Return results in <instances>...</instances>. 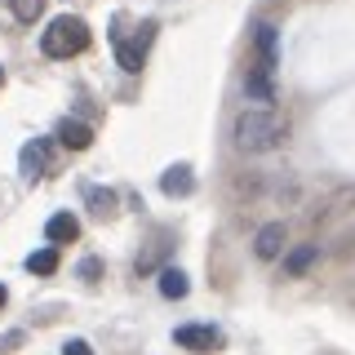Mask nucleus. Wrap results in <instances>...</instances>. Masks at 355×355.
I'll return each mask as SVG.
<instances>
[{
  "instance_id": "nucleus-12",
  "label": "nucleus",
  "mask_w": 355,
  "mask_h": 355,
  "mask_svg": "<svg viewBox=\"0 0 355 355\" xmlns=\"http://www.w3.org/2000/svg\"><path fill=\"white\" fill-rule=\"evenodd\" d=\"M315 258H320V244H297V249H288L284 253V275H302Z\"/></svg>"
},
{
  "instance_id": "nucleus-13",
  "label": "nucleus",
  "mask_w": 355,
  "mask_h": 355,
  "mask_svg": "<svg viewBox=\"0 0 355 355\" xmlns=\"http://www.w3.org/2000/svg\"><path fill=\"white\" fill-rule=\"evenodd\" d=\"M187 288H191V284H187V275L178 271V266H164V271H160V293L164 297H187Z\"/></svg>"
},
{
  "instance_id": "nucleus-21",
  "label": "nucleus",
  "mask_w": 355,
  "mask_h": 355,
  "mask_svg": "<svg viewBox=\"0 0 355 355\" xmlns=\"http://www.w3.org/2000/svg\"><path fill=\"white\" fill-rule=\"evenodd\" d=\"M0 85H5V71H0Z\"/></svg>"
},
{
  "instance_id": "nucleus-2",
  "label": "nucleus",
  "mask_w": 355,
  "mask_h": 355,
  "mask_svg": "<svg viewBox=\"0 0 355 355\" xmlns=\"http://www.w3.org/2000/svg\"><path fill=\"white\" fill-rule=\"evenodd\" d=\"M85 44H89V27H85V18H71V14L53 18L49 27L40 31V49L49 53V58H71Z\"/></svg>"
},
{
  "instance_id": "nucleus-16",
  "label": "nucleus",
  "mask_w": 355,
  "mask_h": 355,
  "mask_svg": "<svg viewBox=\"0 0 355 355\" xmlns=\"http://www.w3.org/2000/svg\"><path fill=\"white\" fill-rule=\"evenodd\" d=\"M9 9H14L18 22H36L40 9H44V0H9Z\"/></svg>"
},
{
  "instance_id": "nucleus-20",
  "label": "nucleus",
  "mask_w": 355,
  "mask_h": 355,
  "mask_svg": "<svg viewBox=\"0 0 355 355\" xmlns=\"http://www.w3.org/2000/svg\"><path fill=\"white\" fill-rule=\"evenodd\" d=\"M9 302V293H5V284H0V306H5Z\"/></svg>"
},
{
  "instance_id": "nucleus-1",
  "label": "nucleus",
  "mask_w": 355,
  "mask_h": 355,
  "mask_svg": "<svg viewBox=\"0 0 355 355\" xmlns=\"http://www.w3.org/2000/svg\"><path fill=\"white\" fill-rule=\"evenodd\" d=\"M231 138H236L240 151L262 155V151H275V147L288 138V120H284L275 107H271V111H266V107H249V111H240V116H236Z\"/></svg>"
},
{
  "instance_id": "nucleus-17",
  "label": "nucleus",
  "mask_w": 355,
  "mask_h": 355,
  "mask_svg": "<svg viewBox=\"0 0 355 355\" xmlns=\"http://www.w3.org/2000/svg\"><path fill=\"white\" fill-rule=\"evenodd\" d=\"M62 355H94V347H89V342H80V338H76V342H67V347H62Z\"/></svg>"
},
{
  "instance_id": "nucleus-7",
  "label": "nucleus",
  "mask_w": 355,
  "mask_h": 355,
  "mask_svg": "<svg viewBox=\"0 0 355 355\" xmlns=\"http://www.w3.org/2000/svg\"><path fill=\"white\" fill-rule=\"evenodd\" d=\"M253 44H258V71L271 76V71H275V27H271V22H258Z\"/></svg>"
},
{
  "instance_id": "nucleus-15",
  "label": "nucleus",
  "mask_w": 355,
  "mask_h": 355,
  "mask_svg": "<svg viewBox=\"0 0 355 355\" xmlns=\"http://www.w3.org/2000/svg\"><path fill=\"white\" fill-rule=\"evenodd\" d=\"M85 200H89V209H94L98 218H107L111 209H116V191H103V187H89Z\"/></svg>"
},
{
  "instance_id": "nucleus-5",
  "label": "nucleus",
  "mask_w": 355,
  "mask_h": 355,
  "mask_svg": "<svg viewBox=\"0 0 355 355\" xmlns=\"http://www.w3.org/2000/svg\"><path fill=\"white\" fill-rule=\"evenodd\" d=\"M284 240H288L284 222H266L258 236H253V253H258L262 262H271V258H280V253H284Z\"/></svg>"
},
{
  "instance_id": "nucleus-14",
  "label": "nucleus",
  "mask_w": 355,
  "mask_h": 355,
  "mask_svg": "<svg viewBox=\"0 0 355 355\" xmlns=\"http://www.w3.org/2000/svg\"><path fill=\"white\" fill-rule=\"evenodd\" d=\"M27 271H31V275H53V271H58V249L49 244V249L31 253V258H27Z\"/></svg>"
},
{
  "instance_id": "nucleus-4",
  "label": "nucleus",
  "mask_w": 355,
  "mask_h": 355,
  "mask_svg": "<svg viewBox=\"0 0 355 355\" xmlns=\"http://www.w3.org/2000/svg\"><path fill=\"white\" fill-rule=\"evenodd\" d=\"M44 169H49V138H31L27 147L18 151V173L27 182H40Z\"/></svg>"
},
{
  "instance_id": "nucleus-19",
  "label": "nucleus",
  "mask_w": 355,
  "mask_h": 355,
  "mask_svg": "<svg viewBox=\"0 0 355 355\" xmlns=\"http://www.w3.org/2000/svg\"><path fill=\"white\" fill-rule=\"evenodd\" d=\"M14 347H22V333H9V338H0V355H9Z\"/></svg>"
},
{
  "instance_id": "nucleus-11",
  "label": "nucleus",
  "mask_w": 355,
  "mask_h": 355,
  "mask_svg": "<svg viewBox=\"0 0 355 355\" xmlns=\"http://www.w3.org/2000/svg\"><path fill=\"white\" fill-rule=\"evenodd\" d=\"M111 44H116V62L125 67L129 76H138V71H142V44H129L125 36H120V31L111 36Z\"/></svg>"
},
{
  "instance_id": "nucleus-3",
  "label": "nucleus",
  "mask_w": 355,
  "mask_h": 355,
  "mask_svg": "<svg viewBox=\"0 0 355 355\" xmlns=\"http://www.w3.org/2000/svg\"><path fill=\"white\" fill-rule=\"evenodd\" d=\"M173 342H178L182 351L205 355V351H218L227 338H222V329H214V324H182V329L173 333Z\"/></svg>"
},
{
  "instance_id": "nucleus-6",
  "label": "nucleus",
  "mask_w": 355,
  "mask_h": 355,
  "mask_svg": "<svg viewBox=\"0 0 355 355\" xmlns=\"http://www.w3.org/2000/svg\"><path fill=\"white\" fill-rule=\"evenodd\" d=\"M58 142L67 151H89L94 147V129L80 125V120H58Z\"/></svg>"
},
{
  "instance_id": "nucleus-8",
  "label": "nucleus",
  "mask_w": 355,
  "mask_h": 355,
  "mask_svg": "<svg viewBox=\"0 0 355 355\" xmlns=\"http://www.w3.org/2000/svg\"><path fill=\"white\" fill-rule=\"evenodd\" d=\"M44 236H49L53 249H58V244H71L76 236H80V222H76L71 214H53L49 222H44Z\"/></svg>"
},
{
  "instance_id": "nucleus-10",
  "label": "nucleus",
  "mask_w": 355,
  "mask_h": 355,
  "mask_svg": "<svg viewBox=\"0 0 355 355\" xmlns=\"http://www.w3.org/2000/svg\"><path fill=\"white\" fill-rule=\"evenodd\" d=\"M244 94H249L253 103H262L266 111H271V103H275V85H271V76H266V71H258V67H253V71L244 76Z\"/></svg>"
},
{
  "instance_id": "nucleus-18",
  "label": "nucleus",
  "mask_w": 355,
  "mask_h": 355,
  "mask_svg": "<svg viewBox=\"0 0 355 355\" xmlns=\"http://www.w3.org/2000/svg\"><path fill=\"white\" fill-rule=\"evenodd\" d=\"M98 271H103V262H98V258H85V262H80V275H85V280H94Z\"/></svg>"
},
{
  "instance_id": "nucleus-9",
  "label": "nucleus",
  "mask_w": 355,
  "mask_h": 355,
  "mask_svg": "<svg viewBox=\"0 0 355 355\" xmlns=\"http://www.w3.org/2000/svg\"><path fill=\"white\" fill-rule=\"evenodd\" d=\"M160 191H164V196H191V191H196L191 169H187V164H173V169H164V173H160Z\"/></svg>"
}]
</instances>
